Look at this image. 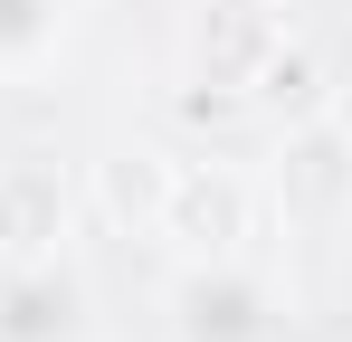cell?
<instances>
[{"label":"cell","instance_id":"9c48e42d","mask_svg":"<svg viewBox=\"0 0 352 342\" xmlns=\"http://www.w3.org/2000/svg\"><path fill=\"white\" fill-rule=\"evenodd\" d=\"M162 181H172V152H153V143H115V152L96 162L105 219H124V228H153V200H162Z\"/></svg>","mask_w":352,"mask_h":342},{"label":"cell","instance_id":"3957f363","mask_svg":"<svg viewBox=\"0 0 352 342\" xmlns=\"http://www.w3.org/2000/svg\"><path fill=\"white\" fill-rule=\"evenodd\" d=\"M162 314L172 342H276L286 333V304L257 257H181L162 285Z\"/></svg>","mask_w":352,"mask_h":342},{"label":"cell","instance_id":"8992f818","mask_svg":"<svg viewBox=\"0 0 352 342\" xmlns=\"http://www.w3.org/2000/svg\"><path fill=\"white\" fill-rule=\"evenodd\" d=\"M86 219V190L67 181L48 152L0 162V257H67Z\"/></svg>","mask_w":352,"mask_h":342},{"label":"cell","instance_id":"ba28073f","mask_svg":"<svg viewBox=\"0 0 352 342\" xmlns=\"http://www.w3.org/2000/svg\"><path fill=\"white\" fill-rule=\"evenodd\" d=\"M324 105H343V86H333L324 48L286 29V38H276V57L257 67V86H248V114L276 133V124H305V114H324Z\"/></svg>","mask_w":352,"mask_h":342},{"label":"cell","instance_id":"6da1fadb","mask_svg":"<svg viewBox=\"0 0 352 342\" xmlns=\"http://www.w3.org/2000/svg\"><path fill=\"white\" fill-rule=\"evenodd\" d=\"M257 200L286 238H343L352 228V105H324L305 124L267 133V171Z\"/></svg>","mask_w":352,"mask_h":342},{"label":"cell","instance_id":"5b68a950","mask_svg":"<svg viewBox=\"0 0 352 342\" xmlns=\"http://www.w3.org/2000/svg\"><path fill=\"white\" fill-rule=\"evenodd\" d=\"M0 342H96V285L67 257H0Z\"/></svg>","mask_w":352,"mask_h":342},{"label":"cell","instance_id":"7a4b0ae2","mask_svg":"<svg viewBox=\"0 0 352 342\" xmlns=\"http://www.w3.org/2000/svg\"><path fill=\"white\" fill-rule=\"evenodd\" d=\"M257 219H267L257 171L210 162V152H172V181H162V200H153V228H143V238H162L172 266H181V257H248Z\"/></svg>","mask_w":352,"mask_h":342},{"label":"cell","instance_id":"52a82bcc","mask_svg":"<svg viewBox=\"0 0 352 342\" xmlns=\"http://www.w3.org/2000/svg\"><path fill=\"white\" fill-rule=\"evenodd\" d=\"M76 29H86V0H0V86L58 76Z\"/></svg>","mask_w":352,"mask_h":342},{"label":"cell","instance_id":"277c9868","mask_svg":"<svg viewBox=\"0 0 352 342\" xmlns=\"http://www.w3.org/2000/svg\"><path fill=\"white\" fill-rule=\"evenodd\" d=\"M276 38H286V10L276 0H190L181 10V86L248 105V86L276 57Z\"/></svg>","mask_w":352,"mask_h":342}]
</instances>
